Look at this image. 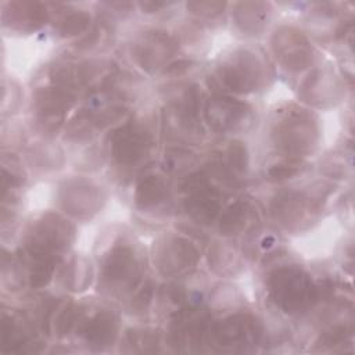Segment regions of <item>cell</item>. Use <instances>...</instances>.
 Wrapping results in <instances>:
<instances>
[{
  "label": "cell",
  "mask_w": 355,
  "mask_h": 355,
  "mask_svg": "<svg viewBox=\"0 0 355 355\" xmlns=\"http://www.w3.org/2000/svg\"><path fill=\"white\" fill-rule=\"evenodd\" d=\"M268 288L273 301L288 313L305 311L318 298V290L308 275L295 266L273 270L268 276Z\"/></svg>",
  "instance_id": "1"
},
{
  "label": "cell",
  "mask_w": 355,
  "mask_h": 355,
  "mask_svg": "<svg viewBox=\"0 0 355 355\" xmlns=\"http://www.w3.org/2000/svg\"><path fill=\"white\" fill-rule=\"evenodd\" d=\"M72 229L57 215H46L29 233L26 252L31 257L57 259L69 243Z\"/></svg>",
  "instance_id": "2"
},
{
  "label": "cell",
  "mask_w": 355,
  "mask_h": 355,
  "mask_svg": "<svg viewBox=\"0 0 355 355\" xmlns=\"http://www.w3.org/2000/svg\"><path fill=\"white\" fill-rule=\"evenodd\" d=\"M140 272V262L133 247L119 244L112 248L103 265V280L108 288L123 291L137 284Z\"/></svg>",
  "instance_id": "3"
},
{
  "label": "cell",
  "mask_w": 355,
  "mask_h": 355,
  "mask_svg": "<svg viewBox=\"0 0 355 355\" xmlns=\"http://www.w3.org/2000/svg\"><path fill=\"white\" fill-rule=\"evenodd\" d=\"M154 141L141 126L128 123L111 135V153L119 165H133L150 153Z\"/></svg>",
  "instance_id": "4"
},
{
  "label": "cell",
  "mask_w": 355,
  "mask_h": 355,
  "mask_svg": "<svg viewBox=\"0 0 355 355\" xmlns=\"http://www.w3.org/2000/svg\"><path fill=\"white\" fill-rule=\"evenodd\" d=\"M73 101L75 98L71 92L57 86L37 90L35 93V112L40 129L47 133L57 132Z\"/></svg>",
  "instance_id": "5"
},
{
  "label": "cell",
  "mask_w": 355,
  "mask_h": 355,
  "mask_svg": "<svg viewBox=\"0 0 355 355\" xmlns=\"http://www.w3.org/2000/svg\"><path fill=\"white\" fill-rule=\"evenodd\" d=\"M183 189L187 191V212L201 223H211L219 212L220 201L219 193L209 186L207 176L202 173L191 175L183 183Z\"/></svg>",
  "instance_id": "6"
},
{
  "label": "cell",
  "mask_w": 355,
  "mask_h": 355,
  "mask_svg": "<svg viewBox=\"0 0 355 355\" xmlns=\"http://www.w3.org/2000/svg\"><path fill=\"white\" fill-rule=\"evenodd\" d=\"M261 330L258 323L247 315H236L215 327H211L209 338L215 340L220 348L230 347L232 351L245 349L258 341Z\"/></svg>",
  "instance_id": "7"
},
{
  "label": "cell",
  "mask_w": 355,
  "mask_h": 355,
  "mask_svg": "<svg viewBox=\"0 0 355 355\" xmlns=\"http://www.w3.org/2000/svg\"><path fill=\"white\" fill-rule=\"evenodd\" d=\"M276 143L287 153H302L309 150L316 139V129L304 112H291L275 132Z\"/></svg>",
  "instance_id": "8"
},
{
  "label": "cell",
  "mask_w": 355,
  "mask_h": 355,
  "mask_svg": "<svg viewBox=\"0 0 355 355\" xmlns=\"http://www.w3.org/2000/svg\"><path fill=\"white\" fill-rule=\"evenodd\" d=\"M261 65L252 54H244L220 68V79L233 92L252 90L261 79Z\"/></svg>",
  "instance_id": "9"
},
{
  "label": "cell",
  "mask_w": 355,
  "mask_h": 355,
  "mask_svg": "<svg viewBox=\"0 0 355 355\" xmlns=\"http://www.w3.org/2000/svg\"><path fill=\"white\" fill-rule=\"evenodd\" d=\"M159 255V268L166 275H178L193 268L197 261V251L183 239H169Z\"/></svg>",
  "instance_id": "10"
},
{
  "label": "cell",
  "mask_w": 355,
  "mask_h": 355,
  "mask_svg": "<svg viewBox=\"0 0 355 355\" xmlns=\"http://www.w3.org/2000/svg\"><path fill=\"white\" fill-rule=\"evenodd\" d=\"M245 104L230 98H214L207 107V118L215 129L230 130L245 118Z\"/></svg>",
  "instance_id": "11"
},
{
  "label": "cell",
  "mask_w": 355,
  "mask_h": 355,
  "mask_svg": "<svg viewBox=\"0 0 355 355\" xmlns=\"http://www.w3.org/2000/svg\"><path fill=\"white\" fill-rule=\"evenodd\" d=\"M118 319L114 312L104 309L90 318L85 327L83 334L86 341L94 347H105L111 344L116 336Z\"/></svg>",
  "instance_id": "12"
},
{
  "label": "cell",
  "mask_w": 355,
  "mask_h": 355,
  "mask_svg": "<svg viewBox=\"0 0 355 355\" xmlns=\"http://www.w3.org/2000/svg\"><path fill=\"white\" fill-rule=\"evenodd\" d=\"M173 51V43L169 40L168 36L155 33L147 36L143 43L136 47V57L143 68H157L159 62L169 57Z\"/></svg>",
  "instance_id": "13"
},
{
  "label": "cell",
  "mask_w": 355,
  "mask_h": 355,
  "mask_svg": "<svg viewBox=\"0 0 355 355\" xmlns=\"http://www.w3.org/2000/svg\"><path fill=\"white\" fill-rule=\"evenodd\" d=\"M67 194L79 197V200H73L69 202H65L64 207L69 209L73 215H82V214H89L94 212L97 208V202L100 200L97 190L90 187L87 183L78 182L75 186L67 189Z\"/></svg>",
  "instance_id": "14"
},
{
  "label": "cell",
  "mask_w": 355,
  "mask_h": 355,
  "mask_svg": "<svg viewBox=\"0 0 355 355\" xmlns=\"http://www.w3.org/2000/svg\"><path fill=\"white\" fill-rule=\"evenodd\" d=\"M166 196V186L159 176H146L136 187L135 200L137 207L148 208L161 202Z\"/></svg>",
  "instance_id": "15"
},
{
  "label": "cell",
  "mask_w": 355,
  "mask_h": 355,
  "mask_svg": "<svg viewBox=\"0 0 355 355\" xmlns=\"http://www.w3.org/2000/svg\"><path fill=\"white\" fill-rule=\"evenodd\" d=\"M11 8L14 22L35 28L46 21V8L39 3H12Z\"/></svg>",
  "instance_id": "16"
},
{
  "label": "cell",
  "mask_w": 355,
  "mask_h": 355,
  "mask_svg": "<svg viewBox=\"0 0 355 355\" xmlns=\"http://www.w3.org/2000/svg\"><path fill=\"white\" fill-rule=\"evenodd\" d=\"M248 216V205L245 202H236L222 216L219 230L222 234H237L245 225Z\"/></svg>",
  "instance_id": "17"
},
{
  "label": "cell",
  "mask_w": 355,
  "mask_h": 355,
  "mask_svg": "<svg viewBox=\"0 0 355 355\" xmlns=\"http://www.w3.org/2000/svg\"><path fill=\"white\" fill-rule=\"evenodd\" d=\"M90 17L86 12H76L68 15L58 28V32L61 36H71L82 32L89 25Z\"/></svg>",
  "instance_id": "18"
},
{
  "label": "cell",
  "mask_w": 355,
  "mask_h": 355,
  "mask_svg": "<svg viewBox=\"0 0 355 355\" xmlns=\"http://www.w3.org/2000/svg\"><path fill=\"white\" fill-rule=\"evenodd\" d=\"M229 165L236 173L245 172L247 168V153L241 143H232L227 150Z\"/></svg>",
  "instance_id": "19"
},
{
  "label": "cell",
  "mask_w": 355,
  "mask_h": 355,
  "mask_svg": "<svg viewBox=\"0 0 355 355\" xmlns=\"http://www.w3.org/2000/svg\"><path fill=\"white\" fill-rule=\"evenodd\" d=\"M301 171V164L291 161V162H286V164H279L275 165L269 169L268 176L272 180H283L287 178H291L294 175H297Z\"/></svg>",
  "instance_id": "20"
},
{
  "label": "cell",
  "mask_w": 355,
  "mask_h": 355,
  "mask_svg": "<svg viewBox=\"0 0 355 355\" xmlns=\"http://www.w3.org/2000/svg\"><path fill=\"white\" fill-rule=\"evenodd\" d=\"M189 151L183 150H171L168 154H165V168L168 171H176L179 168H183L182 165H186V161L190 158Z\"/></svg>",
  "instance_id": "21"
},
{
  "label": "cell",
  "mask_w": 355,
  "mask_h": 355,
  "mask_svg": "<svg viewBox=\"0 0 355 355\" xmlns=\"http://www.w3.org/2000/svg\"><path fill=\"white\" fill-rule=\"evenodd\" d=\"M151 294H153V290L150 286H146L139 294L137 297L135 298V301L132 302V308H135L136 311H144L151 300Z\"/></svg>",
  "instance_id": "22"
}]
</instances>
